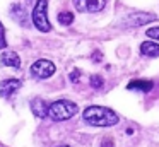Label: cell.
I'll return each mask as SVG.
<instances>
[{"label": "cell", "mask_w": 159, "mask_h": 147, "mask_svg": "<svg viewBox=\"0 0 159 147\" xmlns=\"http://www.w3.org/2000/svg\"><path fill=\"white\" fill-rule=\"evenodd\" d=\"M82 118L86 123L93 126H113L118 123V115L110 108H104V106H89V108L84 109Z\"/></svg>", "instance_id": "6da1fadb"}, {"label": "cell", "mask_w": 159, "mask_h": 147, "mask_svg": "<svg viewBox=\"0 0 159 147\" xmlns=\"http://www.w3.org/2000/svg\"><path fill=\"white\" fill-rule=\"evenodd\" d=\"M77 111H79L77 104L69 99H58L48 106V116L53 122H65V120L72 118Z\"/></svg>", "instance_id": "7a4b0ae2"}, {"label": "cell", "mask_w": 159, "mask_h": 147, "mask_svg": "<svg viewBox=\"0 0 159 147\" xmlns=\"http://www.w3.org/2000/svg\"><path fill=\"white\" fill-rule=\"evenodd\" d=\"M46 10H48V0H38L34 9H33V17H31L33 24H34V27L38 31H41V33L52 31V24H50V21H48Z\"/></svg>", "instance_id": "3957f363"}, {"label": "cell", "mask_w": 159, "mask_h": 147, "mask_svg": "<svg viewBox=\"0 0 159 147\" xmlns=\"http://www.w3.org/2000/svg\"><path fill=\"white\" fill-rule=\"evenodd\" d=\"M55 70H57L55 63L50 62V60H45V58L36 60L34 63L31 65V75L36 79H48L55 74Z\"/></svg>", "instance_id": "277c9868"}, {"label": "cell", "mask_w": 159, "mask_h": 147, "mask_svg": "<svg viewBox=\"0 0 159 147\" xmlns=\"http://www.w3.org/2000/svg\"><path fill=\"white\" fill-rule=\"evenodd\" d=\"M74 5L79 12L93 14L103 10L104 5H106V0H74Z\"/></svg>", "instance_id": "5b68a950"}, {"label": "cell", "mask_w": 159, "mask_h": 147, "mask_svg": "<svg viewBox=\"0 0 159 147\" xmlns=\"http://www.w3.org/2000/svg\"><path fill=\"white\" fill-rule=\"evenodd\" d=\"M21 87V80L19 79H5L0 82V96L2 98H11L16 91Z\"/></svg>", "instance_id": "8992f818"}, {"label": "cell", "mask_w": 159, "mask_h": 147, "mask_svg": "<svg viewBox=\"0 0 159 147\" xmlns=\"http://www.w3.org/2000/svg\"><path fill=\"white\" fill-rule=\"evenodd\" d=\"M31 111L38 118H45V116H48V104H46L45 99L34 98V99H31Z\"/></svg>", "instance_id": "52a82bcc"}, {"label": "cell", "mask_w": 159, "mask_h": 147, "mask_svg": "<svg viewBox=\"0 0 159 147\" xmlns=\"http://www.w3.org/2000/svg\"><path fill=\"white\" fill-rule=\"evenodd\" d=\"M11 14H12V17H14L16 22H19L21 26H24V27L29 26L28 14H26V10H24V7H22V5H19V3H14V5L11 7Z\"/></svg>", "instance_id": "ba28073f"}, {"label": "cell", "mask_w": 159, "mask_h": 147, "mask_svg": "<svg viewBox=\"0 0 159 147\" xmlns=\"http://www.w3.org/2000/svg\"><path fill=\"white\" fill-rule=\"evenodd\" d=\"M154 87L151 80H144V79H135V80H130L127 85L128 91H139V92H149Z\"/></svg>", "instance_id": "9c48e42d"}, {"label": "cell", "mask_w": 159, "mask_h": 147, "mask_svg": "<svg viewBox=\"0 0 159 147\" xmlns=\"http://www.w3.org/2000/svg\"><path fill=\"white\" fill-rule=\"evenodd\" d=\"M2 65L19 68L21 67V58H19V55L16 51H4L2 53Z\"/></svg>", "instance_id": "30bf717a"}, {"label": "cell", "mask_w": 159, "mask_h": 147, "mask_svg": "<svg viewBox=\"0 0 159 147\" xmlns=\"http://www.w3.org/2000/svg\"><path fill=\"white\" fill-rule=\"evenodd\" d=\"M140 53L145 55V57H159V44L154 43V41H144L140 44Z\"/></svg>", "instance_id": "8fae6325"}, {"label": "cell", "mask_w": 159, "mask_h": 147, "mask_svg": "<svg viewBox=\"0 0 159 147\" xmlns=\"http://www.w3.org/2000/svg\"><path fill=\"white\" fill-rule=\"evenodd\" d=\"M152 21H156V17L152 14H135V16H132L127 21V24H130V26H142V24L152 22Z\"/></svg>", "instance_id": "7c38bea8"}, {"label": "cell", "mask_w": 159, "mask_h": 147, "mask_svg": "<svg viewBox=\"0 0 159 147\" xmlns=\"http://www.w3.org/2000/svg\"><path fill=\"white\" fill-rule=\"evenodd\" d=\"M58 22L62 26H70L74 22V14L72 12H60L58 14Z\"/></svg>", "instance_id": "4fadbf2b"}, {"label": "cell", "mask_w": 159, "mask_h": 147, "mask_svg": "<svg viewBox=\"0 0 159 147\" xmlns=\"http://www.w3.org/2000/svg\"><path fill=\"white\" fill-rule=\"evenodd\" d=\"M89 80H91V87H94V89H101L103 84H104V80H103L101 75H91Z\"/></svg>", "instance_id": "5bb4252c"}, {"label": "cell", "mask_w": 159, "mask_h": 147, "mask_svg": "<svg viewBox=\"0 0 159 147\" xmlns=\"http://www.w3.org/2000/svg\"><path fill=\"white\" fill-rule=\"evenodd\" d=\"M7 46V39H5V29H4V24L0 22V48L4 50Z\"/></svg>", "instance_id": "9a60e30c"}, {"label": "cell", "mask_w": 159, "mask_h": 147, "mask_svg": "<svg viewBox=\"0 0 159 147\" xmlns=\"http://www.w3.org/2000/svg\"><path fill=\"white\" fill-rule=\"evenodd\" d=\"M145 34H147L149 38H152V39H157L159 41V27H151V29L145 31Z\"/></svg>", "instance_id": "2e32d148"}, {"label": "cell", "mask_w": 159, "mask_h": 147, "mask_svg": "<svg viewBox=\"0 0 159 147\" xmlns=\"http://www.w3.org/2000/svg\"><path fill=\"white\" fill-rule=\"evenodd\" d=\"M79 79H80V70H72V74H70V80L72 82H79Z\"/></svg>", "instance_id": "e0dca14e"}, {"label": "cell", "mask_w": 159, "mask_h": 147, "mask_svg": "<svg viewBox=\"0 0 159 147\" xmlns=\"http://www.w3.org/2000/svg\"><path fill=\"white\" fill-rule=\"evenodd\" d=\"M101 147H115L113 145V140H111V139H104L103 144H101Z\"/></svg>", "instance_id": "ac0fdd59"}, {"label": "cell", "mask_w": 159, "mask_h": 147, "mask_svg": "<svg viewBox=\"0 0 159 147\" xmlns=\"http://www.w3.org/2000/svg\"><path fill=\"white\" fill-rule=\"evenodd\" d=\"M93 60H94V62H99V60H101V53H98V51H96V53H94V58H93Z\"/></svg>", "instance_id": "d6986e66"}, {"label": "cell", "mask_w": 159, "mask_h": 147, "mask_svg": "<svg viewBox=\"0 0 159 147\" xmlns=\"http://www.w3.org/2000/svg\"><path fill=\"white\" fill-rule=\"evenodd\" d=\"M60 147H70V145H60Z\"/></svg>", "instance_id": "ffe728a7"}]
</instances>
